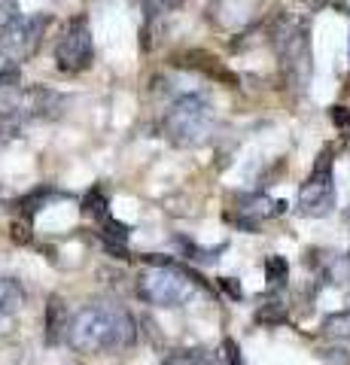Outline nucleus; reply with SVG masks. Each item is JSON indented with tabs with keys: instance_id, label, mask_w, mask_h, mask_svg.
<instances>
[{
	"instance_id": "1",
	"label": "nucleus",
	"mask_w": 350,
	"mask_h": 365,
	"mask_svg": "<svg viewBox=\"0 0 350 365\" xmlns=\"http://www.w3.org/2000/svg\"><path fill=\"white\" fill-rule=\"evenodd\" d=\"M138 341V326L131 314L119 304L95 302L80 307L71 317L67 344L86 356H104V353H122Z\"/></svg>"
},
{
	"instance_id": "2",
	"label": "nucleus",
	"mask_w": 350,
	"mask_h": 365,
	"mask_svg": "<svg viewBox=\"0 0 350 365\" xmlns=\"http://www.w3.org/2000/svg\"><path fill=\"white\" fill-rule=\"evenodd\" d=\"M271 46H274V52H277L287 86L296 91H304L311 86V73H314L308 19L296 16V13H280L271 21Z\"/></svg>"
},
{
	"instance_id": "3",
	"label": "nucleus",
	"mask_w": 350,
	"mask_h": 365,
	"mask_svg": "<svg viewBox=\"0 0 350 365\" xmlns=\"http://www.w3.org/2000/svg\"><path fill=\"white\" fill-rule=\"evenodd\" d=\"M213 131V107L205 95L177 98L165 113V137L174 146H201Z\"/></svg>"
},
{
	"instance_id": "4",
	"label": "nucleus",
	"mask_w": 350,
	"mask_h": 365,
	"mask_svg": "<svg viewBox=\"0 0 350 365\" xmlns=\"http://www.w3.org/2000/svg\"><path fill=\"white\" fill-rule=\"evenodd\" d=\"M195 280L174 265H150L138 274V295L155 307H180L195 299Z\"/></svg>"
},
{
	"instance_id": "5",
	"label": "nucleus",
	"mask_w": 350,
	"mask_h": 365,
	"mask_svg": "<svg viewBox=\"0 0 350 365\" xmlns=\"http://www.w3.org/2000/svg\"><path fill=\"white\" fill-rule=\"evenodd\" d=\"M296 210L302 216H311V220H323V216H329L335 210V177H332V150L329 146L317 155L311 177L302 182Z\"/></svg>"
},
{
	"instance_id": "6",
	"label": "nucleus",
	"mask_w": 350,
	"mask_h": 365,
	"mask_svg": "<svg viewBox=\"0 0 350 365\" xmlns=\"http://www.w3.org/2000/svg\"><path fill=\"white\" fill-rule=\"evenodd\" d=\"M46 25H49L46 16H16L9 25L0 28V55L16 64L34 58Z\"/></svg>"
},
{
	"instance_id": "7",
	"label": "nucleus",
	"mask_w": 350,
	"mask_h": 365,
	"mask_svg": "<svg viewBox=\"0 0 350 365\" xmlns=\"http://www.w3.org/2000/svg\"><path fill=\"white\" fill-rule=\"evenodd\" d=\"M55 61H58V71H64V73H83L92 67L95 40H92V31H88V21L83 16L73 19L71 25L64 28L58 43H55Z\"/></svg>"
},
{
	"instance_id": "8",
	"label": "nucleus",
	"mask_w": 350,
	"mask_h": 365,
	"mask_svg": "<svg viewBox=\"0 0 350 365\" xmlns=\"http://www.w3.org/2000/svg\"><path fill=\"white\" fill-rule=\"evenodd\" d=\"M6 110L16 113L19 119H58L64 110V98L46 86H31V88L16 86V95L6 101Z\"/></svg>"
},
{
	"instance_id": "9",
	"label": "nucleus",
	"mask_w": 350,
	"mask_h": 365,
	"mask_svg": "<svg viewBox=\"0 0 350 365\" xmlns=\"http://www.w3.org/2000/svg\"><path fill=\"white\" fill-rule=\"evenodd\" d=\"M308 262L317 268V274L326 283H332V287H338V289L350 287V256L332 253V250H311Z\"/></svg>"
},
{
	"instance_id": "10",
	"label": "nucleus",
	"mask_w": 350,
	"mask_h": 365,
	"mask_svg": "<svg viewBox=\"0 0 350 365\" xmlns=\"http://www.w3.org/2000/svg\"><path fill=\"white\" fill-rule=\"evenodd\" d=\"M287 210V201H271L268 195H262V192H253V195H241L238 198V225L244 228H253L268 220V216H277Z\"/></svg>"
},
{
	"instance_id": "11",
	"label": "nucleus",
	"mask_w": 350,
	"mask_h": 365,
	"mask_svg": "<svg viewBox=\"0 0 350 365\" xmlns=\"http://www.w3.org/2000/svg\"><path fill=\"white\" fill-rule=\"evenodd\" d=\"M256 9L259 0H213L207 13L220 28H241L256 16Z\"/></svg>"
},
{
	"instance_id": "12",
	"label": "nucleus",
	"mask_w": 350,
	"mask_h": 365,
	"mask_svg": "<svg viewBox=\"0 0 350 365\" xmlns=\"http://www.w3.org/2000/svg\"><path fill=\"white\" fill-rule=\"evenodd\" d=\"M67 329H71V319H67V311L58 295H52L46 304V341L49 344H58L64 338L67 341Z\"/></svg>"
},
{
	"instance_id": "13",
	"label": "nucleus",
	"mask_w": 350,
	"mask_h": 365,
	"mask_svg": "<svg viewBox=\"0 0 350 365\" xmlns=\"http://www.w3.org/2000/svg\"><path fill=\"white\" fill-rule=\"evenodd\" d=\"M25 304V289L16 277H0V314L13 317L16 311H21Z\"/></svg>"
},
{
	"instance_id": "14",
	"label": "nucleus",
	"mask_w": 350,
	"mask_h": 365,
	"mask_svg": "<svg viewBox=\"0 0 350 365\" xmlns=\"http://www.w3.org/2000/svg\"><path fill=\"white\" fill-rule=\"evenodd\" d=\"M320 332L335 341V344H347L350 341V311H335L323 319V326H320Z\"/></svg>"
},
{
	"instance_id": "15",
	"label": "nucleus",
	"mask_w": 350,
	"mask_h": 365,
	"mask_svg": "<svg viewBox=\"0 0 350 365\" xmlns=\"http://www.w3.org/2000/svg\"><path fill=\"white\" fill-rule=\"evenodd\" d=\"M162 365H225V362L210 350H183V353L168 356Z\"/></svg>"
},
{
	"instance_id": "16",
	"label": "nucleus",
	"mask_w": 350,
	"mask_h": 365,
	"mask_svg": "<svg viewBox=\"0 0 350 365\" xmlns=\"http://www.w3.org/2000/svg\"><path fill=\"white\" fill-rule=\"evenodd\" d=\"M287 274H289V265H287L284 256H268V262H265V277H268L271 287H284Z\"/></svg>"
},
{
	"instance_id": "17",
	"label": "nucleus",
	"mask_w": 350,
	"mask_h": 365,
	"mask_svg": "<svg viewBox=\"0 0 350 365\" xmlns=\"http://www.w3.org/2000/svg\"><path fill=\"white\" fill-rule=\"evenodd\" d=\"M19 131H21V119L16 116V113H9V110H0V146L16 140Z\"/></svg>"
},
{
	"instance_id": "18",
	"label": "nucleus",
	"mask_w": 350,
	"mask_h": 365,
	"mask_svg": "<svg viewBox=\"0 0 350 365\" xmlns=\"http://www.w3.org/2000/svg\"><path fill=\"white\" fill-rule=\"evenodd\" d=\"M146 19H159V16H168L174 13V9L183 6V0H140Z\"/></svg>"
},
{
	"instance_id": "19",
	"label": "nucleus",
	"mask_w": 350,
	"mask_h": 365,
	"mask_svg": "<svg viewBox=\"0 0 350 365\" xmlns=\"http://www.w3.org/2000/svg\"><path fill=\"white\" fill-rule=\"evenodd\" d=\"M287 319V311L280 302H268L262 311H259V323H284Z\"/></svg>"
},
{
	"instance_id": "20",
	"label": "nucleus",
	"mask_w": 350,
	"mask_h": 365,
	"mask_svg": "<svg viewBox=\"0 0 350 365\" xmlns=\"http://www.w3.org/2000/svg\"><path fill=\"white\" fill-rule=\"evenodd\" d=\"M317 356L323 362H329V365H350V353L341 350V347H320Z\"/></svg>"
},
{
	"instance_id": "21",
	"label": "nucleus",
	"mask_w": 350,
	"mask_h": 365,
	"mask_svg": "<svg viewBox=\"0 0 350 365\" xmlns=\"http://www.w3.org/2000/svg\"><path fill=\"white\" fill-rule=\"evenodd\" d=\"M329 119L335 122V128H341V131H350V107H332L329 110Z\"/></svg>"
},
{
	"instance_id": "22",
	"label": "nucleus",
	"mask_w": 350,
	"mask_h": 365,
	"mask_svg": "<svg viewBox=\"0 0 350 365\" xmlns=\"http://www.w3.org/2000/svg\"><path fill=\"white\" fill-rule=\"evenodd\" d=\"M6 86H19V71H16V67L0 71V88H6Z\"/></svg>"
},
{
	"instance_id": "23",
	"label": "nucleus",
	"mask_w": 350,
	"mask_h": 365,
	"mask_svg": "<svg viewBox=\"0 0 350 365\" xmlns=\"http://www.w3.org/2000/svg\"><path fill=\"white\" fill-rule=\"evenodd\" d=\"M9 332H13V317H9V314H0V338L9 335Z\"/></svg>"
},
{
	"instance_id": "24",
	"label": "nucleus",
	"mask_w": 350,
	"mask_h": 365,
	"mask_svg": "<svg viewBox=\"0 0 350 365\" xmlns=\"http://www.w3.org/2000/svg\"><path fill=\"white\" fill-rule=\"evenodd\" d=\"M344 222H347V232H350V207H347V213H344Z\"/></svg>"
},
{
	"instance_id": "25",
	"label": "nucleus",
	"mask_w": 350,
	"mask_h": 365,
	"mask_svg": "<svg viewBox=\"0 0 350 365\" xmlns=\"http://www.w3.org/2000/svg\"><path fill=\"white\" fill-rule=\"evenodd\" d=\"M341 4H344V9H350V0H341Z\"/></svg>"
}]
</instances>
